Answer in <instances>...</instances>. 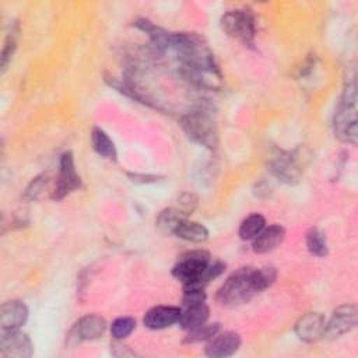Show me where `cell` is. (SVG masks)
Segmentation results:
<instances>
[{
    "label": "cell",
    "instance_id": "obj_8",
    "mask_svg": "<svg viewBox=\"0 0 358 358\" xmlns=\"http://www.w3.org/2000/svg\"><path fill=\"white\" fill-rule=\"evenodd\" d=\"M106 330V320L95 313L80 317L66 334V347H76L83 341L99 338Z\"/></svg>",
    "mask_w": 358,
    "mask_h": 358
},
{
    "label": "cell",
    "instance_id": "obj_25",
    "mask_svg": "<svg viewBox=\"0 0 358 358\" xmlns=\"http://www.w3.org/2000/svg\"><path fill=\"white\" fill-rule=\"evenodd\" d=\"M136 329V319L131 316L116 317L110 324V336L116 341H122L129 337Z\"/></svg>",
    "mask_w": 358,
    "mask_h": 358
},
{
    "label": "cell",
    "instance_id": "obj_1",
    "mask_svg": "<svg viewBox=\"0 0 358 358\" xmlns=\"http://www.w3.org/2000/svg\"><path fill=\"white\" fill-rule=\"evenodd\" d=\"M168 52L173 53L180 76L194 87L203 90L221 87L222 76L214 53L201 35L196 32H172Z\"/></svg>",
    "mask_w": 358,
    "mask_h": 358
},
{
    "label": "cell",
    "instance_id": "obj_26",
    "mask_svg": "<svg viewBox=\"0 0 358 358\" xmlns=\"http://www.w3.org/2000/svg\"><path fill=\"white\" fill-rule=\"evenodd\" d=\"M221 330V326L220 323H204L193 330H189L186 338H185V343H200V341H208L215 333H218Z\"/></svg>",
    "mask_w": 358,
    "mask_h": 358
},
{
    "label": "cell",
    "instance_id": "obj_30",
    "mask_svg": "<svg viewBox=\"0 0 358 358\" xmlns=\"http://www.w3.org/2000/svg\"><path fill=\"white\" fill-rule=\"evenodd\" d=\"M127 176L130 178L131 182L141 183V185H144V183H155L159 179V176H157V175H144V173H133V172H129Z\"/></svg>",
    "mask_w": 358,
    "mask_h": 358
},
{
    "label": "cell",
    "instance_id": "obj_12",
    "mask_svg": "<svg viewBox=\"0 0 358 358\" xmlns=\"http://www.w3.org/2000/svg\"><path fill=\"white\" fill-rule=\"evenodd\" d=\"M326 319L320 312H308L301 316L294 327L296 337L303 343H315L324 336Z\"/></svg>",
    "mask_w": 358,
    "mask_h": 358
},
{
    "label": "cell",
    "instance_id": "obj_5",
    "mask_svg": "<svg viewBox=\"0 0 358 358\" xmlns=\"http://www.w3.org/2000/svg\"><path fill=\"white\" fill-rule=\"evenodd\" d=\"M334 136L347 144L355 145L358 138V119H357V84L355 78H347L343 95L337 105L333 119Z\"/></svg>",
    "mask_w": 358,
    "mask_h": 358
},
{
    "label": "cell",
    "instance_id": "obj_27",
    "mask_svg": "<svg viewBox=\"0 0 358 358\" xmlns=\"http://www.w3.org/2000/svg\"><path fill=\"white\" fill-rule=\"evenodd\" d=\"M48 183H49V176L46 173H41V175L35 176L25 187L22 199L27 201H35L43 193Z\"/></svg>",
    "mask_w": 358,
    "mask_h": 358
},
{
    "label": "cell",
    "instance_id": "obj_17",
    "mask_svg": "<svg viewBox=\"0 0 358 358\" xmlns=\"http://www.w3.org/2000/svg\"><path fill=\"white\" fill-rule=\"evenodd\" d=\"M284 238H285L284 227L278 224L264 227L263 231L252 241V250L257 255L273 252L282 243Z\"/></svg>",
    "mask_w": 358,
    "mask_h": 358
},
{
    "label": "cell",
    "instance_id": "obj_13",
    "mask_svg": "<svg viewBox=\"0 0 358 358\" xmlns=\"http://www.w3.org/2000/svg\"><path fill=\"white\" fill-rule=\"evenodd\" d=\"M241 336L235 331H218L206 344L204 352L211 358H224L235 354L241 347Z\"/></svg>",
    "mask_w": 358,
    "mask_h": 358
},
{
    "label": "cell",
    "instance_id": "obj_3",
    "mask_svg": "<svg viewBox=\"0 0 358 358\" xmlns=\"http://www.w3.org/2000/svg\"><path fill=\"white\" fill-rule=\"evenodd\" d=\"M179 124L189 140L210 151L217 150L218 130L211 106L200 103L193 110L182 115Z\"/></svg>",
    "mask_w": 358,
    "mask_h": 358
},
{
    "label": "cell",
    "instance_id": "obj_24",
    "mask_svg": "<svg viewBox=\"0 0 358 358\" xmlns=\"http://www.w3.org/2000/svg\"><path fill=\"white\" fill-rule=\"evenodd\" d=\"M18 35H20V28H18V25L11 27V31L6 35L4 45H3V49H1V62H0L1 73H4V71L7 70V67H8V64L11 63V59H13L14 52H15V49H17Z\"/></svg>",
    "mask_w": 358,
    "mask_h": 358
},
{
    "label": "cell",
    "instance_id": "obj_10",
    "mask_svg": "<svg viewBox=\"0 0 358 358\" xmlns=\"http://www.w3.org/2000/svg\"><path fill=\"white\" fill-rule=\"evenodd\" d=\"M357 326V306L354 303H344L337 306L330 319L326 320L324 336L329 340L340 338L350 333Z\"/></svg>",
    "mask_w": 358,
    "mask_h": 358
},
{
    "label": "cell",
    "instance_id": "obj_20",
    "mask_svg": "<svg viewBox=\"0 0 358 358\" xmlns=\"http://www.w3.org/2000/svg\"><path fill=\"white\" fill-rule=\"evenodd\" d=\"M187 218L178 207H166L164 208L155 218V228L162 235H173L176 227Z\"/></svg>",
    "mask_w": 358,
    "mask_h": 358
},
{
    "label": "cell",
    "instance_id": "obj_14",
    "mask_svg": "<svg viewBox=\"0 0 358 358\" xmlns=\"http://www.w3.org/2000/svg\"><path fill=\"white\" fill-rule=\"evenodd\" d=\"M182 308L173 305H157L148 309L143 317L145 327L151 330H161L179 323Z\"/></svg>",
    "mask_w": 358,
    "mask_h": 358
},
{
    "label": "cell",
    "instance_id": "obj_28",
    "mask_svg": "<svg viewBox=\"0 0 358 358\" xmlns=\"http://www.w3.org/2000/svg\"><path fill=\"white\" fill-rule=\"evenodd\" d=\"M206 299H207V295L204 288H197V287L183 288V295H182L183 306L206 303Z\"/></svg>",
    "mask_w": 358,
    "mask_h": 358
},
{
    "label": "cell",
    "instance_id": "obj_23",
    "mask_svg": "<svg viewBox=\"0 0 358 358\" xmlns=\"http://www.w3.org/2000/svg\"><path fill=\"white\" fill-rule=\"evenodd\" d=\"M264 227L266 218L259 213H253L242 220L238 229V235L242 241H253L263 231Z\"/></svg>",
    "mask_w": 358,
    "mask_h": 358
},
{
    "label": "cell",
    "instance_id": "obj_21",
    "mask_svg": "<svg viewBox=\"0 0 358 358\" xmlns=\"http://www.w3.org/2000/svg\"><path fill=\"white\" fill-rule=\"evenodd\" d=\"M91 145L94 151L102 158L116 161L117 151L112 138L101 127H94L91 131Z\"/></svg>",
    "mask_w": 358,
    "mask_h": 358
},
{
    "label": "cell",
    "instance_id": "obj_11",
    "mask_svg": "<svg viewBox=\"0 0 358 358\" xmlns=\"http://www.w3.org/2000/svg\"><path fill=\"white\" fill-rule=\"evenodd\" d=\"M0 354L3 357L29 358L34 355V344L28 334L20 329L1 330Z\"/></svg>",
    "mask_w": 358,
    "mask_h": 358
},
{
    "label": "cell",
    "instance_id": "obj_22",
    "mask_svg": "<svg viewBox=\"0 0 358 358\" xmlns=\"http://www.w3.org/2000/svg\"><path fill=\"white\" fill-rule=\"evenodd\" d=\"M305 243L312 256L324 257L329 253V245L326 239V234L319 227H312L306 231Z\"/></svg>",
    "mask_w": 358,
    "mask_h": 358
},
{
    "label": "cell",
    "instance_id": "obj_18",
    "mask_svg": "<svg viewBox=\"0 0 358 358\" xmlns=\"http://www.w3.org/2000/svg\"><path fill=\"white\" fill-rule=\"evenodd\" d=\"M208 317H210V309L206 303L185 306V309H182L179 324L182 329L189 331L207 323Z\"/></svg>",
    "mask_w": 358,
    "mask_h": 358
},
{
    "label": "cell",
    "instance_id": "obj_2",
    "mask_svg": "<svg viewBox=\"0 0 358 358\" xmlns=\"http://www.w3.org/2000/svg\"><path fill=\"white\" fill-rule=\"evenodd\" d=\"M225 263L213 259L204 249L189 250L179 257L172 267V275L183 284V288H204L225 271Z\"/></svg>",
    "mask_w": 358,
    "mask_h": 358
},
{
    "label": "cell",
    "instance_id": "obj_6",
    "mask_svg": "<svg viewBox=\"0 0 358 358\" xmlns=\"http://www.w3.org/2000/svg\"><path fill=\"white\" fill-rule=\"evenodd\" d=\"M221 29L232 39L252 46L256 36L255 17L248 10H229L220 20Z\"/></svg>",
    "mask_w": 358,
    "mask_h": 358
},
{
    "label": "cell",
    "instance_id": "obj_16",
    "mask_svg": "<svg viewBox=\"0 0 358 358\" xmlns=\"http://www.w3.org/2000/svg\"><path fill=\"white\" fill-rule=\"evenodd\" d=\"M28 306L18 299L6 301L0 308V326L1 330L20 329L28 320Z\"/></svg>",
    "mask_w": 358,
    "mask_h": 358
},
{
    "label": "cell",
    "instance_id": "obj_19",
    "mask_svg": "<svg viewBox=\"0 0 358 358\" xmlns=\"http://www.w3.org/2000/svg\"><path fill=\"white\" fill-rule=\"evenodd\" d=\"M178 238L185 239L187 242H193V243H203L208 239V229L196 221H190L187 218H185L183 221H180V224L176 227L175 234Z\"/></svg>",
    "mask_w": 358,
    "mask_h": 358
},
{
    "label": "cell",
    "instance_id": "obj_29",
    "mask_svg": "<svg viewBox=\"0 0 358 358\" xmlns=\"http://www.w3.org/2000/svg\"><path fill=\"white\" fill-rule=\"evenodd\" d=\"M197 206H199V197L194 193L185 192L178 197L175 207H178L187 217L197 208Z\"/></svg>",
    "mask_w": 358,
    "mask_h": 358
},
{
    "label": "cell",
    "instance_id": "obj_4",
    "mask_svg": "<svg viewBox=\"0 0 358 358\" xmlns=\"http://www.w3.org/2000/svg\"><path fill=\"white\" fill-rule=\"evenodd\" d=\"M262 292L255 267H241L234 271L218 288L215 301L224 306H238L249 302L256 294Z\"/></svg>",
    "mask_w": 358,
    "mask_h": 358
},
{
    "label": "cell",
    "instance_id": "obj_9",
    "mask_svg": "<svg viewBox=\"0 0 358 358\" xmlns=\"http://www.w3.org/2000/svg\"><path fill=\"white\" fill-rule=\"evenodd\" d=\"M267 166L271 175L285 185H295L301 179V168L291 152L274 148L267 157Z\"/></svg>",
    "mask_w": 358,
    "mask_h": 358
},
{
    "label": "cell",
    "instance_id": "obj_7",
    "mask_svg": "<svg viewBox=\"0 0 358 358\" xmlns=\"http://www.w3.org/2000/svg\"><path fill=\"white\" fill-rule=\"evenodd\" d=\"M81 187V178L77 172L74 157L70 151H66L60 155L59 159V173L55 182L53 189L50 190V197L55 201L63 200L70 193Z\"/></svg>",
    "mask_w": 358,
    "mask_h": 358
},
{
    "label": "cell",
    "instance_id": "obj_15",
    "mask_svg": "<svg viewBox=\"0 0 358 358\" xmlns=\"http://www.w3.org/2000/svg\"><path fill=\"white\" fill-rule=\"evenodd\" d=\"M105 81L109 87H112L113 90H116L119 94L133 99V101H137L143 105H147L150 108H154V109H161V106L134 81L129 80V78H123V80H119L117 77L115 76H110V74H105Z\"/></svg>",
    "mask_w": 358,
    "mask_h": 358
}]
</instances>
